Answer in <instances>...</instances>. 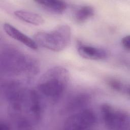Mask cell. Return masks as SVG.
I'll list each match as a JSON object with an SVG mask.
<instances>
[{"label": "cell", "instance_id": "12", "mask_svg": "<svg viewBox=\"0 0 130 130\" xmlns=\"http://www.w3.org/2000/svg\"><path fill=\"white\" fill-rule=\"evenodd\" d=\"M106 83L114 91L129 95V85L122 80L115 77H109L106 79Z\"/></svg>", "mask_w": 130, "mask_h": 130}, {"label": "cell", "instance_id": "10", "mask_svg": "<svg viewBox=\"0 0 130 130\" xmlns=\"http://www.w3.org/2000/svg\"><path fill=\"white\" fill-rule=\"evenodd\" d=\"M14 15L20 20L27 23L39 25L44 23V19L39 14L24 10H16Z\"/></svg>", "mask_w": 130, "mask_h": 130}, {"label": "cell", "instance_id": "8", "mask_svg": "<svg viewBox=\"0 0 130 130\" xmlns=\"http://www.w3.org/2000/svg\"><path fill=\"white\" fill-rule=\"evenodd\" d=\"M3 28L5 32L11 38L22 43L31 49L37 50L38 49V44L34 40L20 31L11 24L8 23H4Z\"/></svg>", "mask_w": 130, "mask_h": 130}, {"label": "cell", "instance_id": "14", "mask_svg": "<svg viewBox=\"0 0 130 130\" xmlns=\"http://www.w3.org/2000/svg\"><path fill=\"white\" fill-rule=\"evenodd\" d=\"M11 129L10 125L5 121H1L0 130H8Z\"/></svg>", "mask_w": 130, "mask_h": 130}, {"label": "cell", "instance_id": "1", "mask_svg": "<svg viewBox=\"0 0 130 130\" xmlns=\"http://www.w3.org/2000/svg\"><path fill=\"white\" fill-rule=\"evenodd\" d=\"M0 65L1 73L10 76H31L35 75L39 70L36 60L9 45H5L2 49Z\"/></svg>", "mask_w": 130, "mask_h": 130}, {"label": "cell", "instance_id": "5", "mask_svg": "<svg viewBox=\"0 0 130 130\" xmlns=\"http://www.w3.org/2000/svg\"><path fill=\"white\" fill-rule=\"evenodd\" d=\"M96 117L91 109H84L71 115L64 121V129H87L93 127L96 123Z\"/></svg>", "mask_w": 130, "mask_h": 130}, {"label": "cell", "instance_id": "7", "mask_svg": "<svg viewBox=\"0 0 130 130\" xmlns=\"http://www.w3.org/2000/svg\"><path fill=\"white\" fill-rule=\"evenodd\" d=\"M77 51L81 56L90 60H104L109 56V52L107 50L81 43L77 45Z\"/></svg>", "mask_w": 130, "mask_h": 130}, {"label": "cell", "instance_id": "2", "mask_svg": "<svg viewBox=\"0 0 130 130\" xmlns=\"http://www.w3.org/2000/svg\"><path fill=\"white\" fill-rule=\"evenodd\" d=\"M68 70L61 66L48 69L40 78L38 85L39 93L54 104L62 96L69 83Z\"/></svg>", "mask_w": 130, "mask_h": 130}, {"label": "cell", "instance_id": "9", "mask_svg": "<svg viewBox=\"0 0 130 130\" xmlns=\"http://www.w3.org/2000/svg\"><path fill=\"white\" fill-rule=\"evenodd\" d=\"M35 2L46 11L57 14H61L67 8L66 2L62 1L40 0Z\"/></svg>", "mask_w": 130, "mask_h": 130}, {"label": "cell", "instance_id": "6", "mask_svg": "<svg viewBox=\"0 0 130 130\" xmlns=\"http://www.w3.org/2000/svg\"><path fill=\"white\" fill-rule=\"evenodd\" d=\"M90 95L87 92H80L72 95L65 103L63 111L66 113H75L82 109L89 103Z\"/></svg>", "mask_w": 130, "mask_h": 130}, {"label": "cell", "instance_id": "4", "mask_svg": "<svg viewBox=\"0 0 130 130\" xmlns=\"http://www.w3.org/2000/svg\"><path fill=\"white\" fill-rule=\"evenodd\" d=\"M101 113L105 126L112 130H128L130 127L129 113L109 104L101 106Z\"/></svg>", "mask_w": 130, "mask_h": 130}, {"label": "cell", "instance_id": "3", "mask_svg": "<svg viewBox=\"0 0 130 130\" xmlns=\"http://www.w3.org/2000/svg\"><path fill=\"white\" fill-rule=\"evenodd\" d=\"M72 31L70 26L62 24L50 30L38 31L34 35V40L41 46L50 50L59 52L69 45Z\"/></svg>", "mask_w": 130, "mask_h": 130}, {"label": "cell", "instance_id": "13", "mask_svg": "<svg viewBox=\"0 0 130 130\" xmlns=\"http://www.w3.org/2000/svg\"><path fill=\"white\" fill-rule=\"evenodd\" d=\"M121 43L123 47L126 50L129 51L130 49V39L129 36L127 35L124 37L121 41Z\"/></svg>", "mask_w": 130, "mask_h": 130}, {"label": "cell", "instance_id": "11", "mask_svg": "<svg viewBox=\"0 0 130 130\" xmlns=\"http://www.w3.org/2000/svg\"><path fill=\"white\" fill-rule=\"evenodd\" d=\"M95 13L94 9L91 6H82L74 12V19L78 23H82L93 17Z\"/></svg>", "mask_w": 130, "mask_h": 130}]
</instances>
